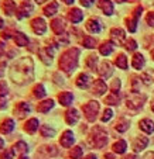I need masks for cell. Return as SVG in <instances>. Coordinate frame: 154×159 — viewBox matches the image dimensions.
Here are the masks:
<instances>
[{
  "mask_svg": "<svg viewBox=\"0 0 154 159\" xmlns=\"http://www.w3.org/2000/svg\"><path fill=\"white\" fill-rule=\"evenodd\" d=\"M10 78L14 83H26L33 79V61L30 58H23L17 63H14L10 69Z\"/></svg>",
  "mask_w": 154,
  "mask_h": 159,
  "instance_id": "cell-1",
  "label": "cell"
},
{
  "mask_svg": "<svg viewBox=\"0 0 154 159\" xmlns=\"http://www.w3.org/2000/svg\"><path fill=\"white\" fill-rule=\"evenodd\" d=\"M78 57L79 49L78 48H70L64 52L60 58V68L65 73H72L76 69L78 65Z\"/></svg>",
  "mask_w": 154,
  "mask_h": 159,
  "instance_id": "cell-2",
  "label": "cell"
},
{
  "mask_svg": "<svg viewBox=\"0 0 154 159\" xmlns=\"http://www.w3.org/2000/svg\"><path fill=\"white\" fill-rule=\"evenodd\" d=\"M89 142H91V145L95 148H103L108 144V132H106L102 127H96V128L92 129Z\"/></svg>",
  "mask_w": 154,
  "mask_h": 159,
  "instance_id": "cell-3",
  "label": "cell"
},
{
  "mask_svg": "<svg viewBox=\"0 0 154 159\" xmlns=\"http://www.w3.org/2000/svg\"><path fill=\"white\" fill-rule=\"evenodd\" d=\"M82 110H84V114L88 121H95L96 120V116H98V111H99V103L89 102L85 106H82Z\"/></svg>",
  "mask_w": 154,
  "mask_h": 159,
  "instance_id": "cell-4",
  "label": "cell"
},
{
  "mask_svg": "<svg viewBox=\"0 0 154 159\" xmlns=\"http://www.w3.org/2000/svg\"><path fill=\"white\" fill-rule=\"evenodd\" d=\"M144 100H146L144 94H140V93H136V92H133V93L127 97L126 104H127V107L132 108V110H137V108H140L143 106Z\"/></svg>",
  "mask_w": 154,
  "mask_h": 159,
  "instance_id": "cell-5",
  "label": "cell"
},
{
  "mask_svg": "<svg viewBox=\"0 0 154 159\" xmlns=\"http://www.w3.org/2000/svg\"><path fill=\"white\" fill-rule=\"evenodd\" d=\"M142 11H143V7H136L134 9V11H133V17L132 18H127L126 20V23H127V28H129V31L130 33H134L136 31V28H137V21H139V17L142 16Z\"/></svg>",
  "mask_w": 154,
  "mask_h": 159,
  "instance_id": "cell-6",
  "label": "cell"
},
{
  "mask_svg": "<svg viewBox=\"0 0 154 159\" xmlns=\"http://www.w3.org/2000/svg\"><path fill=\"white\" fill-rule=\"evenodd\" d=\"M31 111V107L28 103H17V104L14 106V108H13V113H14V116L17 118H24Z\"/></svg>",
  "mask_w": 154,
  "mask_h": 159,
  "instance_id": "cell-7",
  "label": "cell"
},
{
  "mask_svg": "<svg viewBox=\"0 0 154 159\" xmlns=\"http://www.w3.org/2000/svg\"><path fill=\"white\" fill-rule=\"evenodd\" d=\"M34 7L31 3H28V2H23V3L20 4V7H18L17 10H16V16H17V18H24V17H28V16L33 13Z\"/></svg>",
  "mask_w": 154,
  "mask_h": 159,
  "instance_id": "cell-8",
  "label": "cell"
},
{
  "mask_svg": "<svg viewBox=\"0 0 154 159\" xmlns=\"http://www.w3.org/2000/svg\"><path fill=\"white\" fill-rule=\"evenodd\" d=\"M54 51H55V47H47V48H41L38 51V55L41 58V61L47 65H50L52 61V55H54Z\"/></svg>",
  "mask_w": 154,
  "mask_h": 159,
  "instance_id": "cell-9",
  "label": "cell"
},
{
  "mask_svg": "<svg viewBox=\"0 0 154 159\" xmlns=\"http://www.w3.org/2000/svg\"><path fill=\"white\" fill-rule=\"evenodd\" d=\"M31 28H33V31L36 34L41 35V34H44L47 31V24H46V21L42 20V18L37 17V18H34V20L31 21Z\"/></svg>",
  "mask_w": 154,
  "mask_h": 159,
  "instance_id": "cell-10",
  "label": "cell"
},
{
  "mask_svg": "<svg viewBox=\"0 0 154 159\" xmlns=\"http://www.w3.org/2000/svg\"><path fill=\"white\" fill-rule=\"evenodd\" d=\"M86 30L92 34H98L102 30V23L98 18H89L86 23Z\"/></svg>",
  "mask_w": 154,
  "mask_h": 159,
  "instance_id": "cell-11",
  "label": "cell"
},
{
  "mask_svg": "<svg viewBox=\"0 0 154 159\" xmlns=\"http://www.w3.org/2000/svg\"><path fill=\"white\" fill-rule=\"evenodd\" d=\"M98 73L100 75V78H103V79H108V78H110L112 76V73H113V69H112V65L108 62V61H105V62H102L100 63V68L98 69Z\"/></svg>",
  "mask_w": 154,
  "mask_h": 159,
  "instance_id": "cell-12",
  "label": "cell"
},
{
  "mask_svg": "<svg viewBox=\"0 0 154 159\" xmlns=\"http://www.w3.org/2000/svg\"><path fill=\"white\" fill-rule=\"evenodd\" d=\"M110 38H112V41L115 42V44L122 45L124 42L126 35H124V31L122 30V28H113V30L110 31Z\"/></svg>",
  "mask_w": 154,
  "mask_h": 159,
  "instance_id": "cell-13",
  "label": "cell"
},
{
  "mask_svg": "<svg viewBox=\"0 0 154 159\" xmlns=\"http://www.w3.org/2000/svg\"><path fill=\"white\" fill-rule=\"evenodd\" d=\"M60 142L61 145H62L64 148H70L71 145L75 142V138H74V132L72 131H65L62 135H61V138H60Z\"/></svg>",
  "mask_w": 154,
  "mask_h": 159,
  "instance_id": "cell-14",
  "label": "cell"
},
{
  "mask_svg": "<svg viewBox=\"0 0 154 159\" xmlns=\"http://www.w3.org/2000/svg\"><path fill=\"white\" fill-rule=\"evenodd\" d=\"M14 129V120L13 118H4L2 123H0V132L4 135L10 134V132Z\"/></svg>",
  "mask_w": 154,
  "mask_h": 159,
  "instance_id": "cell-15",
  "label": "cell"
},
{
  "mask_svg": "<svg viewBox=\"0 0 154 159\" xmlns=\"http://www.w3.org/2000/svg\"><path fill=\"white\" fill-rule=\"evenodd\" d=\"M2 9H3V13L6 16H13L17 10L16 7V2L14 0H4L3 3H2Z\"/></svg>",
  "mask_w": 154,
  "mask_h": 159,
  "instance_id": "cell-16",
  "label": "cell"
},
{
  "mask_svg": "<svg viewBox=\"0 0 154 159\" xmlns=\"http://www.w3.org/2000/svg\"><path fill=\"white\" fill-rule=\"evenodd\" d=\"M108 90V86H106V83L103 80H95L94 83V87H92V93L96 94V96H103L105 94V92Z\"/></svg>",
  "mask_w": 154,
  "mask_h": 159,
  "instance_id": "cell-17",
  "label": "cell"
},
{
  "mask_svg": "<svg viewBox=\"0 0 154 159\" xmlns=\"http://www.w3.org/2000/svg\"><path fill=\"white\" fill-rule=\"evenodd\" d=\"M78 120H79V113L76 108H72V110L67 111V114H65V121H67V124L75 125V124L78 123Z\"/></svg>",
  "mask_w": 154,
  "mask_h": 159,
  "instance_id": "cell-18",
  "label": "cell"
},
{
  "mask_svg": "<svg viewBox=\"0 0 154 159\" xmlns=\"http://www.w3.org/2000/svg\"><path fill=\"white\" fill-rule=\"evenodd\" d=\"M51 28L52 31H54L57 35H61V34L64 33V30H65V24H64V20L62 18H55V20L51 21Z\"/></svg>",
  "mask_w": 154,
  "mask_h": 159,
  "instance_id": "cell-19",
  "label": "cell"
},
{
  "mask_svg": "<svg viewBox=\"0 0 154 159\" xmlns=\"http://www.w3.org/2000/svg\"><path fill=\"white\" fill-rule=\"evenodd\" d=\"M92 79L88 73H81V75L76 78V86L81 87V89H86L89 84H91Z\"/></svg>",
  "mask_w": 154,
  "mask_h": 159,
  "instance_id": "cell-20",
  "label": "cell"
},
{
  "mask_svg": "<svg viewBox=\"0 0 154 159\" xmlns=\"http://www.w3.org/2000/svg\"><path fill=\"white\" fill-rule=\"evenodd\" d=\"M147 144H148L147 137H139V138H136L133 141V149L136 151V152H140V151H143L147 147Z\"/></svg>",
  "mask_w": 154,
  "mask_h": 159,
  "instance_id": "cell-21",
  "label": "cell"
},
{
  "mask_svg": "<svg viewBox=\"0 0 154 159\" xmlns=\"http://www.w3.org/2000/svg\"><path fill=\"white\" fill-rule=\"evenodd\" d=\"M37 129H38V120L37 118H30L24 124V131L28 132V134H34Z\"/></svg>",
  "mask_w": 154,
  "mask_h": 159,
  "instance_id": "cell-22",
  "label": "cell"
},
{
  "mask_svg": "<svg viewBox=\"0 0 154 159\" xmlns=\"http://www.w3.org/2000/svg\"><path fill=\"white\" fill-rule=\"evenodd\" d=\"M119 100H120L119 90H112V92H110V94H109V96L105 99V103H106V104H109V106H116L119 103Z\"/></svg>",
  "mask_w": 154,
  "mask_h": 159,
  "instance_id": "cell-23",
  "label": "cell"
},
{
  "mask_svg": "<svg viewBox=\"0 0 154 159\" xmlns=\"http://www.w3.org/2000/svg\"><path fill=\"white\" fill-rule=\"evenodd\" d=\"M54 107V100H44V102L38 103V106H37V111L38 113H47V111H50L51 108Z\"/></svg>",
  "mask_w": 154,
  "mask_h": 159,
  "instance_id": "cell-24",
  "label": "cell"
},
{
  "mask_svg": "<svg viewBox=\"0 0 154 159\" xmlns=\"http://www.w3.org/2000/svg\"><path fill=\"white\" fill-rule=\"evenodd\" d=\"M13 38H14V42H16V45L17 47H26L27 45V42H28V38H27V35L26 34H23V33H14L13 34Z\"/></svg>",
  "mask_w": 154,
  "mask_h": 159,
  "instance_id": "cell-25",
  "label": "cell"
},
{
  "mask_svg": "<svg viewBox=\"0 0 154 159\" xmlns=\"http://www.w3.org/2000/svg\"><path fill=\"white\" fill-rule=\"evenodd\" d=\"M58 100H60V103L62 106H70L72 104V100H74V96L72 93H70V92H64V93H61L60 96H58Z\"/></svg>",
  "mask_w": 154,
  "mask_h": 159,
  "instance_id": "cell-26",
  "label": "cell"
},
{
  "mask_svg": "<svg viewBox=\"0 0 154 159\" xmlns=\"http://www.w3.org/2000/svg\"><path fill=\"white\" fill-rule=\"evenodd\" d=\"M99 7H100V10H102L105 14H108V16H110L113 13V4H112L110 0H100Z\"/></svg>",
  "mask_w": 154,
  "mask_h": 159,
  "instance_id": "cell-27",
  "label": "cell"
},
{
  "mask_svg": "<svg viewBox=\"0 0 154 159\" xmlns=\"http://www.w3.org/2000/svg\"><path fill=\"white\" fill-rule=\"evenodd\" d=\"M140 128L147 134H151V132H154V123L148 118H144V120L140 121Z\"/></svg>",
  "mask_w": 154,
  "mask_h": 159,
  "instance_id": "cell-28",
  "label": "cell"
},
{
  "mask_svg": "<svg viewBox=\"0 0 154 159\" xmlns=\"http://www.w3.org/2000/svg\"><path fill=\"white\" fill-rule=\"evenodd\" d=\"M68 16H70V20L72 21V23H79V21H82V18H84V13L79 9H72Z\"/></svg>",
  "mask_w": 154,
  "mask_h": 159,
  "instance_id": "cell-29",
  "label": "cell"
},
{
  "mask_svg": "<svg viewBox=\"0 0 154 159\" xmlns=\"http://www.w3.org/2000/svg\"><path fill=\"white\" fill-rule=\"evenodd\" d=\"M113 48H115V47H113L112 42H103L99 47V52L103 57H108V55H110L113 52Z\"/></svg>",
  "mask_w": 154,
  "mask_h": 159,
  "instance_id": "cell-30",
  "label": "cell"
},
{
  "mask_svg": "<svg viewBox=\"0 0 154 159\" xmlns=\"http://www.w3.org/2000/svg\"><path fill=\"white\" fill-rule=\"evenodd\" d=\"M144 57L142 54H136L133 57V61H132V65H133L134 69H142L143 66H144Z\"/></svg>",
  "mask_w": 154,
  "mask_h": 159,
  "instance_id": "cell-31",
  "label": "cell"
},
{
  "mask_svg": "<svg viewBox=\"0 0 154 159\" xmlns=\"http://www.w3.org/2000/svg\"><path fill=\"white\" fill-rule=\"evenodd\" d=\"M57 11H58V3H57V2H51L48 6L44 7V14H46L47 17H51V16H54Z\"/></svg>",
  "mask_w": 154,
  "mask_h": 159,
  "instance_id": "cell-32",
  "label": "cell"
},
{
  "mask_svg": "<svg viewBox=\"0 0 154 159\" xmlns=\"http://www.w3.org/2000/svg\"><path fill=\"white\" fill-rule=\"evenodd\" d=\"M13 149H14V152H18V153H21V155H24V153L28 152V145L26 144L24 141H18L14 144Z\"/></svg>",
  "mask_w": 154,
  "mask_h": 159,
  "instance_id": "cell-33",
  "label": "cell"
},
{
  "mask_svg": "<svg viewBox=\"0 0 154 159\" xmlns=\"http://www.w3.org/2000/svg\"><path fill=\"white\" fill-rule=\"evenodd\" d=\"M126 148H127V144L123 139H119L118 142L113 144V151H115L116 153H124L126 152Z\"/></svg>",
  "mask_w": 154,
  "mask_h": 159,
  "instance_id": "cell-34",
  "label": "cell"
},
{
  "mask_svg": "<svg viewBox=\"0 0 154 159\" xmlns=\"http://www.w3.org/2000/svg\"><path fill=\"white\" fill-rule=\"evenodd\" d=\"M115 63L118 65V68H120V69H126V68H127V58H126V55L120 54L119 57H116Z\"/></svg>",
  "mask_w": 154,
  "mask_h": 159,
  "instance_id": "cell-35",
  "label": "cell"
},
{
  "mask_svg": "<svg viewBox=\"0 0 154 159\" xmlns=\"http://www.w3.org/2000/svg\"><path fill=\"white\" fill-rule=\"evenodd\" d=\"M82 44H84L85 48L91 49V48H95V47H96V39L89 37V35H86V37H84V39H82Z\"/></svg>",
  "mask_w": 154,
  "mask_h": 159,
  "instance_id": "cell-36",
  "label": "cell"
},
{
  "mask_svg": "<svg viewBox=\"0 0 154 159\" xmlns=\"http://www.w3.org/2000/svg\"><path fill=\"white\" fill-rule=\"evenodd\" d=\"M46 89H44V86L42 84H37L36 87L33 89V94L37 97V99H41V97H44L46 96Z\"/></svg>",
  "mask_w": 154,
  "mask_h": 159,
  "instance_id": "cell-37",
  "label": "cell"
},
{
  "mask_svg": "<svg viewBox=\"0 0 154 159\" xmlns=\"http://www.w3.org/2000/svg\"><path fill=\"white\" fill-rule=\"evenodd\" d=\"M115 128L118 129L119 132H124L127 128H129V121H127V120H124V118H122V120H119L118 123H116Z\"/></svg>",
  "mask_w": 154,
  "mask_h": 159,
  "instance_id": "cell-38",
  "label": "cell"
},
{
  "mask_svg": "<svg viewBox=\"0 0 154 159\" xmlns=\"http://www.w3.org/2000/svg\"><path fill=\"white\" fill-rule=\"evenodd\" d=\"M40 131H41L42 137H54V135H55V129L54 128H50L48 125H42L41 128H40Z\"/></svg>",
  "mask_w": 154,
  "mask_h": 159,
  "instance_id": "cell-39",
  "label": "cell"
},
{
  "mask_svg": "<svg viewBox=\"0 0 154 159\" xmlns=\"http://www.w3.org/2000/svg\"><path fill=\"white\" fill-rule=\"evenodd\" d=\"M14 149L13 148H7V149L2 151V155H0V159H14Z\"/></svg>",
  "mask_w": 154,
  "mask_h": 159,
  "instance_id": "cell-40",
  "label": "cell"
},
{
  "mask_svg": "<svg viewBox=\"0 0 154 159\" xmlns=\"http://www.w3.org/2000/svg\"><path fill=\"white\" fill-rule=\"evenodd\" d=\"M82 153H84L82 148L81 147H75V148H72V151L70 152V156L72 159H81L82 158Z\"/></svg>",
  "mask_w": 154,
  "mask_h": 159,
  "instance_id": "cell-41",
  "label": "cell"
},
{
  "mask_svg": "<svg viewBox=\"0 0 154 159\" xmlns=\"http://www.w3.org/2000/svg\"><path fill=\"white\" fill-rule=\"evenodd\" d=\"M96 63H98V57L96 55H89L86 59V66L91 68V69H95L96 68Z\"/></svg>",
  "mask_w": 154,
  "mask_h": 159,
  "instance_id": "cell-42",
  "label": "cell"
},
{
  "mask_svg": "<svg viewBox=\"0 0 154 159\" xmlns=\"http://www.w3.org/2000/svg\"><path fill=\"white\" fill-rule=\"evenodd\" d=\"M112 117H113V111L110 110V108H106V110L103 111V116H102V123H108Z\"/></svg>",
  "mask_w": 154,
  "mask_h": 159,
  "instance_id": "cell-43",
  "label": "cell"
},
{
  "mask_svg": "<svg viewBox=\"0 0 154 159\" xmlns=\"http://www.w3.org/2000/svg\"><path fill=\"white\" fill-rule=\"evenodd\" d=\"M7 93H9V87H7L6 82L2 80V82H0V99H2V97H4Z\"/></svg>",
  "mask_w": 154,
  "mask_h": 159,
  "instance_id": "cell-44",
  "label": "cell"
},
{
  "mask_svg": "<svg viewBox=\"0 0 154 159\" xmlns=\"http://www.w3.org/2000/svg\"><path fill=\"white\" fill-rule=\"evenodd\" d=\"M137 48V42L134 41V39H129L126 44V49L127 51H134V49Z\"/></svg>",
  "mask_w": 154,
  "mask_h": 159,
  "instance_id": "cell-45",
  "label": "cell"
},
{
  "mask_svg": "<svg viewBox=\"0 0 154 159\" xmlns=\"http://www.w3.org/2000/svg\"><path fill=\"white\" fill-rule=\"evenodd\" d=\"M146 21H147V24L151 25V27H154V11L148 13L147 17H146Z\"/></svg>",
  "mask_w": 154,
  "mask_h": 159,
  "instance_id": "cell-46",
  "label": "cell"
},
{
  "mask_svg": "<svg viewBox=\"0 0 154 159\" xmlns=\"http://www.w3.org/2000/svg\"><path fill=\"white\" fill-rule=\"evenodd\" d=\"M94 3H95V0H81V4L84 7H89V6H92Z\"/></svg>",
  "mask_w": 154,
  "mask_h": 159,
  "instance_id": "cell-47",
  "label": "cell"
},
{
  "mask_svg": "<svg viewBox=\"0 0 154 159\" xmlns=\"http://www.w3.org/2000/svg\"><path fill=\"white\" fill-rule=\"evenodd\" d=\"M119 87H120V80H115L112 84V90H119Z\"/></svg>",
  "mask_w": 154,
  "mask_h": 159,
  "instance_id": "cell-48",
  "label": "cell"
},
{
  "mask_svg": "<svg viewBox=\"0 0 154 159\" xmlns=\"http://www.w3.org/2000/svg\"><path fill=\"white\" fill-rule=\"evenodd\" d=\"M4 48H6L4 42H3V41H0V58L3 57V54H4Z\"/></svg>",
  "mask_w": 154,
  "mask_h": 159,
  "instance_id": "cell-49",
  "label": "cell"
},
{
  "mask_svg": "<svg viewBox=\"0 0 154 159\" xmlns=\"http://www.w3.org/2000/svg\"><path fill=\"white\" fill-rule=\"evenodd\" d=\"M143 159H154V152H147Z\"/></svg>",
  "mask_w": 154,
  "mask_h": 159,
  "instance_id": "cell-50",
  "label": "cell"
},
{
  "mask_svg": "<svg viewBox=\"0 0 154 159\" xmlns=\"http://www.w3.org/2000/svg\"><path fill=\"white\" fill-rule=\"evenodd\" d=\"M84 159H98V158H96V155H95V153H89V155L85 156Z\"/></svg>",
  "mask_w": 154,
  "mask_h": 159,
  "instance_id": "cell-51",
  "label": "cell"
},
{
  "mask_svg": "<svg viewBox=\"0 0 154 159\" xmlns=\"http://www.w3.org/2000/svg\"><path fill=\"white\" fill-rule=\"evenodd\" d=\"M2 37H3V38H4V39L10 38V33H9V31H6V33H2Z\"/></svg>",
  "mask_w": 154,
  "mask_h": 159,
  "instance_id": "cell-52",
  "label": "cell"
},
{
  "mask_svg": "<svg viewBox=\"0 0 154 159\" xmlns=\"http://www.w3.org/2000/svg\"><path fill=\"white\" fill-rule=\"evenodd\" d=\"M4 149V139H2L0 138V152Z\"/></svg>",
  "mask_w": 154,
  "mask_h": 159,
  "instance_id": "cell-53",
  "label": "cell"
},
{
  "mask_svg": "<svg viewBox=\"0 0 154 159\" xmlns=\"http://www.w3.org/2000/svg\"><path fill=\"white\" fill-rule=\"evenodd\" d=\"M122 159H136V156L134 155H126V156H123Z\"/></svg>",
  "mask_w": 154,
  "mask_h": 159,
  "instance_id": "cell-54",
  "label": "cell"
},
{
  "mask_svg": "<svg viewBox=\"0 0 154 159\" xmlns=\"http://www.w3.org/2000/svg\"><path fill=\"white\" fill-rule=\"evenodd\" d=\"M105 159H115V156H113L112 153H106V155H105Z\"/></svg>",
  "mask_w": 154,
  "mask_h": 159,
  "instance_id": "cell-55",
  "label": "cell"
},
{
  "mask_svg": "<svg viewBox=\"0 0 154 159\" xmlns=\"http://www.w3.org/2000/svg\"><path fill=\"white\" fill-rule=\"evenodd\" d=\"M3 27H4V21H3V18L0 17V30H2Z\"/></svg>",
  "mask_w": 154,
  "mask_h": 159,
  "instance_id": "cell-56",
  "label": "cell"
},
{
  "mask_svg": "<svg viewBox=\"0 0 154 159\" xmlns=\"http://www.w3.org/2000/svg\"><path fill=\"white\" fill-rule=\"evenodd\" d=\"M65 4H71V3H74V0H62Z\"/></svg>",
  "mask_w": 154,
  "mask_h": 159,
  "instance_id": "cell-57",
  "label": "cell"
},
{
  "mask_svg": "<svg viewBox=\"0 0 154 159\" xmlns=\"http://www.w3.org/2000/svg\"><path fill=\"white\" fill-rule=\"evenodd\" d=\"M36 2H37L38 4H41V3H44V2H47V0H36Z\"/></svg>",
  "mask_w": 154,
  "mask_h": 159,
  "instance_id": "cell-58",
  "label": "cell"
},
{
  "mask_svg": "<svg viewBox=\"0 0 154 159\" xmlns=\"http://www.w3.org/2000/svg\"><path fill=\"white\" fill-rule=\"evenodd\" d=\"M151 111H154V100L151 102Z\"/></svg>",
  "mask_w": 154,
  "mask_h": 159,
  "instance_id": "cell-59",
  "label": "cell"
},
{
  "mask_svg": "<svg viewBox=\"0 0 154 159\" xmlns=\"http://www.w3.org/2000/svg\"><path fill=\"white\" fill-rule=\"evenodd\" d=\"M18 159H28V158H27V156H24V155H21V156H20V158H18Z\"/></svg>",
  "mask_w": 154,
  "mask_h": 159,
  "instance_id": "cell-60",
  "label": "cell"
},
{
  "mask_svg": "<svg viewBox=\"0 0 154 159\" xmlns=\"http://www.w3.org/2000/svg\"><path fill=\"white\" fill-rule=\"evenodd\" d=\"M118 3H123V2H126V0H116Z\"/></svg>",
  "mask_w": 154,
  "mask_h": 159,
  "instance_id": "cell-61",
  "label": "cell"
},
{
  "mask_svg": "<svg viewBox=\"0 0 154 159\" xmlns=\"http://www.w3.org/2000/svg\"><path fill=\"white\" fill-rule=\"evenodd\" d=\"M151 55H153V59H154V51H153V54H151Z\"/></svg>",
  "mask_w": 154,
  "mask_h": 159,
  "instance_id": "cell-62",
  "label": "cell"
}]
</instances>
